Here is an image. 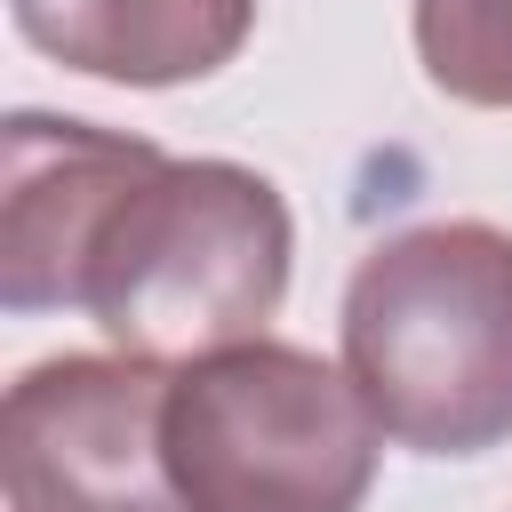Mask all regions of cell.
I'll return each instance as SVG.
<instances>
[{
  "mask_svg": "<svg viewBox=\"0 0 512 512\" xmlns=\"http://www.w3.org/2000/svg\"><path fill=\"white\" fill-rule=\"evenodd\" d=\"M344 376L416 456L512 440V232L456 216L376 240L344 288Z\"/></svg>",
  "mask_w": 512,
  "mask_h": 512,
  "instance_id": "obj_1",
  "label": "cell"
},
{
  "mask_svg": "<svg viewBox=\"0 0 512 512\" xmlns=\"http://www.w3.org/2000/svg\"><path fill=\"white\" fill-rule=\"evenodd\" d=\"M288 200L240 160H160L120 192L88 264L80 312L128 360H208L264 336L288 296Z\"/></svg>",
  "mask_w": 512,
  "mask_h": 512,
  "instance_id": "obj_2",
  "label": "cell"
},
{
  "mask_svg": "<svg viewBox=\"0 0 512 512\" xmlns=\"http://www.w3.org/2000/svg\"><path fill=\"white\" fill-rule=\"evenodd\" d=\"M168 480L184 512H360L384 424L304 344H224L168 376Z\"/></svg>",
  "mask_w": 512,
  "mask_h": 512,
  "instance_id": "obj_3",
  "label": "cell"
},
{
  "mask_svg": "<svg viewBox=\"0 0 512 512\" xmlns=\"http://www.w3.org/2000/svg\"><path fill=\"white\" fill-rule=\"evenodd\" d=\"M160 416H168L160 360L64 352L24 368L0 408L8 512H184Z\"/></svg>",
  "mask_w": 512,
  "mask_h": 512,
  "instance_id": "obj_4",
  "label": "cell"
},
{
  "mask_svg": "<svg viewBox=\"0 0 512 512\" xmlns=\"http://www.w3.org/2000/svg\"><path fill=\"white\" fill-rule=\"evenodd\" d=\"M168 152L96 120L8 112L0 128V304L8 312H80V264Z\"/></svg>",
  "mask_w": 512,
  "mask_h": 512,
  "instance_id": "obj_5",
  "label": "cell"
},
{
  "mask_svg": "<svg viewBox=\"0 0 512 512\" xmlns=\"http://www.w3.org/2000/svg\"><path fill=\"white\" fill-rule=\"evenodd\" d=\"M8 16L64 72L120 88L208 80L256 32V0H8Z\"/></svg>",
  "mask_w": 512,
  "mask_h": 512,
  "instance_id": "obj_6",
  "label": "cell"
},
{
  "mask_svg": "<svg viewBox=\"0 0 512 512\" xmlns=\"http://www.w3.org/2000/svg\"><path fill=\"white\" fill-rule=\"evenodd\" d=\"M416 56L440 96L512 112V0H416Z\"/></svg>",
  "mask_w": 512,
  "mask_h": 512,
  "instance_id": "obj_7",
  "label": "cell"
}]
</instances>
